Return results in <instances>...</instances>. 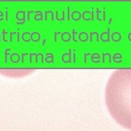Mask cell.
I'll return each mask as SVG.
<instances>
[{"label": "cell", "instance_id": "cell-1", "mask_svg": "<svg viewBox=\"0 0 131 131\" xmlns=\"http://www.w3.org/2000/svg\"><path fill=\"white\" fill-rule=\"evenodd\" d=\"M105 101L113 119L131 130V69H118L112 74L105 90Z\"/></svg>", "mask_w": 131, "mask_h": 131}]
</instances>
